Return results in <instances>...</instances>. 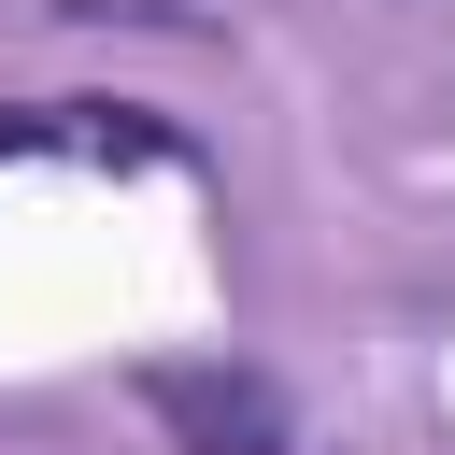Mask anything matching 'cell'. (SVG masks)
Wrapping results in <instances>:
<instances>
[{"label": "cell", "instance_id": "1", "mask_svg": "<svg viewBox=\"0 0 455 455\" xmlns=\"http://www.w3.org/2000/svg\"><path fill=\"white\" fill-rule=\"evenodd\" d=\"M142 398L185 455H284V384H256V370H156Z\"/></svg>", "mask_w": 455, "mask_h": 455}, {"label": "cell", "instance_id": "2", "mask_svg": "<svg viewBox=\"0 0 455 455\" xmlns=\"http://www.w3.org/2000/svg\"><path fill=\"white\" fill-rule=\"evenodd\" d=\"M28 142H43V114H0V156H28Z\"/></svg>", "mask_w": 455, "mask_h": 455}]
</instances>
